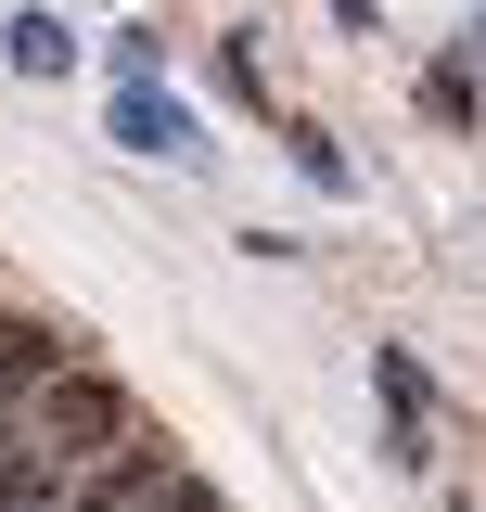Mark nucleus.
<instances>
[{"label":"nucleus","mask_w":486,"mask_h":512,"mask_svg":"<svg viewBox=\"0 0 486 512\" xmlns=\"http://www.w3.org/2000/svg\"><path fill=\"white\" fill-rule=\"evenodd\" d=\"M64 359H90V346H77L64 320H39V308H0V423H13V410H26V397H39V384L64 372Z\"/></svg>","instance_id":"1"},{"label":"nucleus","mask_w":486,"mask_h":512,"mask_svg":"<svg viewBox=\"0 0 486 512\" xmlns=\"http://www.w3.org/2000/svg\"><path fill=\"white\" fill-rule=\"evenodd\" d=\"M423 116H435V128H474V64H461V52L423 64Z\"/></svg>","instance_id":"5"},{"label":"nucleus","mask_w":486,"mask_h":512,"mask_svg":"<svg viewBox=\"0 0 486 512\" xmlns=\"http://www.w3.org/2000/svg\"><path fill=\"white\" fill-rule=\"evenodd\" d=\"M116 141H128V154H154V167H192V154H205V128H192L167 90H128V103H116Z\"/></svg>","instance_id":"2"},{"label":"nucleus","mask_w":486,"mask_h":512,"mask_svg":"<svg viewBox=\"0 0 486 512\" xmlns=\"http://www.w3.org/2000/svg\"><path fill=\"white\" fill-rule=\"evenodd\" d=\"M371 384H384V423H397V436H423V410H435V372H423V359H410V346H384V372H371Z\"/></svg>","instance_id":"4"},{"label":"nucleus","mask_w":486,"mask_h":512,"mask_svg":"<svg viewBox=\"0 0 486 512\" xmlns=\"http://www.w3.org/2000/svg\"><path fill=\"white\" fill-rule=\"evenodd\" d=\"M0 64H13V77H64V64H77L64 13H13V26H0Z\"/></svg>","instance_id":"3"},{"label":"nucleus","mask_w":486,"mask_h":512,"mask_svg":"<svg viewBox=\"0 0 486 512\" xmlns=\"http://www.w3.org/2000/svg\"><path fill=\"white\" fill-rule=\"evenodd\" d=\"M295 180H307V192H346V180H359V167H346V154H333L320 128H295Z\"/></svg>","instance_id":"6"}]
</instances>
